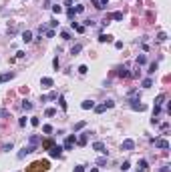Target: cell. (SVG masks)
I'll return each mask as SVG.
<instances>
[{"instance_id": "1", "label": "cell", "mask_w": 171, "mask_h": 172, "mask_svg": "<svg viewBox=\"0 0 171 172\" xmlns=\"http://www.w3.org/2000/svg\"><path fill=\"white\" fill-rule=\"evenodd\" d=\"M48 160H36V162H32L28 168H26V172H47L48 170Z\"/></svg>"}, {"instance_id": "2", "label": "cell", "mask_w": 171, "mask_h": 172, "mask_svg": "<svg viewBox=\"0 0 171 172\" xmlns=\"http://www.w3.org/2000/svg\"><path fill=\"white\" fill-rule=\"evenodd\" d=\"M113 106H115V102H113V100H105L103 104L95 106V112H97V114H101V112H105L107 108H113Z\"/></svg>"}, {"instance_id": "3", "label": "cell", "mask_w": 171, "mask_h": 172, "mask_svg": "<svg viewBox=\"0 0 171 172\" xmlns=\"http://www.w3.org/2000/svg\"><path fill=\"white\" fill-rule=\"evenodd\" d=\"M131 108H133V110H139V112H143V110H145L147 106H145V104H141L137 96H131Z\"/></svg>"}, {"instance_id": "4", "label": "cell", "mask_w": 171, "mask_h": 172, "mask_svg": "<svg viewBox=\"0 0 171 172\" xmlns=\"http://www.w3.org/2000/svg\"><path fill=\"white\" fill-rule=\"evenodd\" d=\"M75 142H77V136H75V134H69V136H67V140H64V146H62V150H73Z\"/></svg>"}, {"instance_id": "5", "label": "cell", "mask_w": 171, "mask_h": 172, "mask_svg": "<svg viewBox=\"0 0 171 172\" xmlns=\"http://www.w3.org/2000/svg\"><path fill=\"white\" fill-rule=\"evenodd\" d=\"M34 146H30V144H28V146H24L22 150H20V152H18V154H16V158H18V160H22L24 156H26V154H30V152H34Z\"/></svg>"}, {"instance_id": "6", "label": "cell", "mask_w": 171, "mask_h": 172, "mask_svg": "<svg viewBox=\"0 0 171 172\" xmlns=\"http://www.w3.org/2000/svg\"><path fill=\"white\" fill-rule=\"evenodd\" d=\"M151 142H155V146H157V148H161V150L169 148V142H167L165 138H157V140H151Z\"/></svg>"}, {"instance_id": "7", "label": "cell", "mask_w": 171, "mask_h": 172, "mask_svg": "<svg viewBox=\"0 0 171 172\" xmlns=\"http://www.w3.org/2000/svg\"><path fill=\"white\" fill-rule=\"evenodd\" d=\"M133 148H135V142H133L131 138L123 140V144H121V150H133Z\"/></svg>"}, {"instance_id": "8", "label": "cell", "mask_w": 171, "mask_h": 172, "mask_svg": "<svg viewBox=\"0 0 171 172\" xmlns=\"http://www.w3.org/2000/svg\"><path fill=\"white\" fill-rule=\"evenodd\" d=\"M93 150H97V152H103V154H107V150H105V144L99 142V140L93 144Z\"/></svg>"}, {"instance_id": "9", "label": "cell", "mask_w": 171, "mask_h": 172, "mask_svg": "<svg viewBox=\"0 0 171 172\" xmlns=\"http://www.w3.org/2000/svg\"><path fill=\"white\" fill-rule=\"evenodd\" d=\"M61 154H62V148H61V146H52V148H50V156H52V158H58Z\"/></svg>"}, {"instance_id": "10", "label": "cell", "mask_w": 171, "mask_h": 172, "mask_svg": "<svg viewBox=\"0 0 171 172\" xmlns=\"http://www.w3.org/2000/svg\"><path fill=\"white\" fill-rule=\"evenodd\" d=\"M89 134H91V132H83V134H81V138H77V142L81 144V146H85L87 140H89Z\"/></svg>"}, {"instance_id": "11", "label": "cell", "mask_w": 171, "mask_h": 172, "mask_svg": "<svg viewBox=\"0 0 171 172\" xmlns=\"http://www.w3.org/2000/svg\"><path fill=\"white\" fill-rule=\"evenodd\" d=\"M22 42H26V44H28V42H32V32L24 30V32H22Z\"/></svg>"}, {"instance_id": "12", "label": "cell", "mask_w": 171, "mask_h": 172, "mask_svg": "<svg viewBox=\"0 0 171 172\" xmlns=\"http://www.w3.org/2000/svg\"><path fill=\"white\" fill-rule=\"evenodd\" d=\"M81 108H83V110H91V108H95V102L93 100H85V102L81 104Z\"/></svg>"}, {"instance_id": "13", "label": "cell", "mask_w": 171, "mask_h": 172, "mask_svg": "<svg viewBox=\"0 0 171 172\" xmlns=\"http://www.w3.org/2000/svg\"><path fill=\"white\" fill-rule=\"evenodd\" d=\"M99 42H103V44H105V42H113V36H111V34H101V36H99Z\"/></svg>"}, {"instance_id": "14", "label": "cell", "mask_w": 171, "mask_h": 172, "mask_svg": "<svg viewBox=\"0 0 171 172\" xmlns=\"http://www.w3.org/2000/svg\"><path fill=\"white\" fill-rule=\"evenodd\" d=\"M28 144H30V146H34V148H36V146H38V136H36V134H32L30 138H28Z\"/></svg>"}, {"instance_id": "15", "label": "cell", "mask_w": 171, "mask_h": 172, "mask_svg": "<svg viewBox=\"0 0 171 172\" xmlns=\"http://www.w3.org/2000/svg\"><path fill=\"white\" fill-rule=\"evenodd\" d=\"M10 78H14V74L12 72H6V74H0V84L6 82V80H10Z\"/></svg>"}, {"instance_id": "16", "label": "cell", "mask_w": 171, "mask_h": 172, "mask_svg": "<svg viewBox=\"0 0 171 172\" xmlns=\"http://www.w3.org/2000/svg\"><path fill=\"white\" fill-rule=\"evenodd\" d=\"M22 110H26V112H30V110H32V102H30V100H22Z\"/></svg>"}, {"instance_id": "17", "label": "cell", "mask_w": 171, "mask_h": 172, "mask_svg": "<svg viewBox=\"0 0 171 172\" xmlns=\"http://www.w3.org/2000/svg\"><path fill=\"white\" fill-rule=\"evenodd\" d=\"M117 74L123 76V78H125V76H129V72H127V66H119V68H117Z\"/></svg>"}, {"instance_id": "18", "label": "cell", "mask_w": 171, "mask_h": 172, "mask_svg": "<svg viewBox=\"0 0 171 172\" xmlns=\"http://www.w3.org/2000/svg\"><path fill=\"white\" fill-rule=\"evenodd\" d=\"M52 86V78H42V88H50Z\"/></svg>"}, {"instance_id": "19", "label": "cell", "mask_w": 171, "mask_h": 172, "mask_svg": "<svg viewBox=\"0 0 171 172\" xmlns=\"http://www.w3.org/2000/svg\"><path fill=\"white\" fill-rule=\"evenodd\" d=\"M109 18H111V20H123V12H113Z\"/></svg>"}, {"instance_id": "20", "label": "cell", "mask_w": 171, "mask_h": 172, "mask_svg": "<svg viewBox=\"0 0 171 172\" xmlns=\"http://www.w3.org/2000/svg\"><path fill=\"white\" fill-rule=\"evenodd\" d=\"M145 62H147V58H145V54H139V56H137V66H143Z\"/></svg>"}, {"instance_id": "21", "label": "cell", "mask_w": 171, "mask_h": 172, "mask_svg": "<svg viewBox=\"0 0 171 172\" xmlns=\"http://www.w3.org/2000/svg\"><path fill=\"white\" fill-rule=\"evenodd\" d=\"M85 124H87L85 120H81V122H77V124L73 126V128H75V132H78V130H83V128H85Z\"/></svg>"}, {"instance_id": "22", "label": "cell", "mask_w": 171, "mask_h": 172, "mask_svg": "<svg viewBox=\"0 0 171 172\" xmlns=\"http://www.w3.org/2000/svg\"><path fill=\"white\" fill-rule=\"evenodd\" d=\"M81 50H83V44H75L73 48H70V54H78Z\"/></svg>"}, {"instance_id": "23", "label": "cell", "mask_w": 171, "mask_h": 172, "mask_svg": "<svg viewBox=\"0 0 171 172\" xmlns=\"http://www.w3.org/2000/svg\"><path fill=\"white\" fill-rule=\"evenodd\" d=\"M73 28L77 30L78 34H83V32H85V26H83V24H75V22H73Z\"/></svg>"}, {"instance_id": "24", "label": "cell", "mask_w": 171, "mask_h": 172, "mask_svg": "<svg viewBox=\"0 0 171 172\" xmlns=\"http://www.w3.org/2000/svg\"><path fill=\"white\" fill-rule=\"evenodd\" d=\"M147 72H149V74H155V72H157V62H151V64H149Z\"/></svg>"}, {"instance_id": "25", "label": "cell", "mask_w": 171, "mask_h": 172, "mask_svg": "<svg viewBox=\"0 0 171 172\" xmlns=\"http://www.w3.org/2000/svg\"><path fill=\"white\" fill-rule=\"evenodd\" d=\"M163 100H165V94H159V96L155 98V106H161V104H163Z\"/></svg>"}, {"instance_id": "26", "label": "cell", "mask_w": 171, "mask_h": 172, "mask_svg": "<svg viewBox=\"0 0 171 172\" xmlns=\"http://www.w3.org/2000/svg\"><path fill=\"white\" fill-rule=\"evenodd\" d=\"M151 86H153V80L151 78H145L143 80V88H151Z\"/></svg>"}, {"instance_id": "27", "label": "cell", "mask_w": 171, "mask_h": 172, "mask_svg": "<svg viewBox=\"0 0 171 172\" xmlns=\"http://www.w3.org/2000/svg\"><path fill=\"white\" fill-rule=\"evenodd\" d=\"M12 150V142H6V144H2V152H10Z\"/></svg>"}, {"instance_id": "28", "label": "cell", "mask_w": 171, "mask_h": 172, "mask_svg": "<svg viewBox=\"0 0 171 172\" xmlns=\"http://www.w3.org/2000/svg\"><path fill=\"white\" fill-rule=\"evenodd\" d=\"M157 40H159V42H165V40H167V34H165V32H159V34H157Z\"/></svg>"}, {"instance_id": "29", "label": "cell", "mask_w": 171, "mask_h": 172, "mask_svg": "<svg viewBox=\"0 0 171 172\" xmlns=\"http://www.w3.org/2000/svg\"><path fill=\"white\" fill-rule=\"evenodd\" d=\"M58 104H61L62 110H67V102H64V96H58Z\"/></svg>"}, {"instance_id": "30", "label": "cell", "mask_w": 171, "mask_h": 172, "mask_svg": "<svg viewBox=\"0 0 171 172\" xmlns=\"http://www.w3.org/2000/svg\"><path fill=\"white\" fill-rule=\"evenodd\" d=\"M87 72H89V68H87L85 64H81V66H78V74H87Z\"/></svg>"}, {"instance_id": "31", "label": "cell", "mask_w": 171, "mask_h": 172, "mask_svg": "<svg viewBox=\"0 0 171 172\" xmlns=\"http://www.w3.org/2000/svg\"><path fill=\"white\" fill-rule=\"evenodd\" d=\"M97 164H99V166H105V164H107V156H101L99 160H97Z\"/></svg>"}, {"instance_id": "32", "label": "cell", "mask_w": 171, "mask_h": 172, "mask_svg": "<svg viewBox=\"0 0 171 172\" xmlns=\"http://www.w3.org/2000/svg\"><path fill=\"white\" fill-rule=\"evenodd\" d=\"M52 12H55V14H61V12H62V6L55 4V6H52Z\"/></svg>"}, {"instance_id": "33", "label": "cell", "mask_w": 171, "mask_h": 172, "mask_svg": "<svg viewBox=\"0 0 171 172\" xmlns=\"http://www.w3.org/2000/svg\"><path fill=\"white\" fill-rule=\"evenodd\" d=\"M139 166H141V170H147V168H149L147 160H141V162H139Z\"/></svg>"}, {"instance_id": "34", "label": "cell", "mask_w": 171, "mask_h": 172, "mask_svg": "<svg viewBox=\"0 0 171 172\" xmlns=\"http://www.w3.org/2000/svg\"><path fill=\"white\" fill-rule=\"evenodd\" d=\"M44 34H47V38H55V30H44Z\"/></svg>"}, {"instance_id": "35", "label": "cell", "mask_w": 171, "mask_h": 172, "mask_svg": "<svg viewBox=\"0 0 171 172\" xmlns=\"http://www.w3.org/2000/svg\"><path fill=\"white\" fill-rule=\"evenodd\" d=\"M30 124H32V126H38V124H40V120L36 118V116H32V118H30Z\"/></svg>"}, {"instance_id": "36", "label": "cell", "mask_w": 171, "mask_h": 172, "mask_svg": "<svg viewBox=\"0 0 171 172\" xmlns=\"http://www.w3.org/2000/svg\"><path fill=\"white\" fill-rule=\"evenodd\" d=\"M61 36L64 38V40H70V32H67V30H62V32H61Z\"/></svg>"}, {"instance_id": "37", "label": "cell", "mask_w": 171, "mask_h": 172, "mask_svg": "<svg viewBox=\"0 0 171 172\" xmlns=\"http://www.w3.org/2000/svg\"><path fill=\"white\" fill-rule=\"evenodd\" d=\"M42 130H44L47 134H50V132H52V126H50V124H44V126H42Z\"/></svg>"}, {"instance_id": "38", "label": "cell", "mask_w": 171, "mask_h": 172, "mask_svg": "<svg viewBox=\"0 0 171 172\" xmlns=\"http://www.w3.org/2000/svg\"><path fill=\"white\" fill-rule=\"evenodd\" d=\"M129 168H131V164H129V162H123V164H121V170H125V172H127Z\"/></svg>"}, {"instance_id": "39", "label": "cell", "mask_w": 171, "mask_h": 172, "mask_svg": "<svg viewBox=\"0 0 171 172\" xmlns=\"http://www.w3.org/2000/svg\"><path fill=\"white\" fill-rule=\"evenodd\" d=\"M55 114H56L55 108H47V116H55Z\"/></svg>"}, {"instance_id": "40", "label": "cell", "mask_w": 171, "mask_h": 172, "mask_svg": "<svg viewBox=\"0 0 171 172\" xmlns=\"http://www.w3.org/2000/svg\"><path fill=\"white\" fill-rule=\"evenodd\" d=\"M52 66H55L56 70H58V66H61V60H58V58H55V60H52Z\"/></svg>"}, {"instance_id": "41", "label": "cell", "mask_w": 171, "mask_h": 172, "mask_svg": "<svg viewBox=\"0 0 171 172\" xmlns=\"http://www.w3.org/2000/svg\"><path fill=\"white\" fill-rule=\"evenodd\" d=\"M161 130H163V132H167V130H169V122H163V124H161Z\"/></svg>"}, {"instance_id": "42", "label": "cell", "mask_w": 171, "mask_h": 172, "mask_svg": "<svg viewBox=\"0 0 171 172\" xmlns=\"http://www.w3.org/2000/svg\"><path fill=\"white\" fill-rule=\"evenodd\" d=\"M52 146H55V142H52V140H47V142H44V148H52Z\"/></svg>"}, {"instance_id": "43", "label": "cell", "mask_w": 171, "mask_h": 172, "mask_svg": "<svg viewBox=\"0 0 171 172\" xmlns=\"http://www.w3.org/2000/svg\"><path fill=\"white\" fill-rule=\"evenodd\" d=\"M48 24H50V28H55V26H58V20H55V18H52V20H50Z\"/></svg>"}, {"instance_id": "44", "label": "cell", "mask_w": 171, "mask_h": 172, "mask_svg": "<svg viewBox=\"0 0 171 172\" xmlns=\"http://www.w3.org/2000/svg\"><path fill=\"white\" fill-rule=\"evenodd\" d=\"M75 14H77V12H75V8H69V18H73Z\"/></svg>"}, {"instance_id": "45", "label": "cell", "mask_w": 171, "mask_h": 172, "mask_svg": "<svg viewBox=\"0 0 171 172\" xmlns=\"http://www.w3.org/2000/svg\"><path fill=\"white\" fill-rule=\"evenodd\" d=\"M75 172H85V166H75Z\"/></svg>"}, {"instance_id": "46", "label": "cell", "mask_w": 171, "mask_h": 172, "mask_svg": "<svg viewBox=\"0 0 171 172\" xmlns=\"http://www.w3.org/2000/svg\"><path fill=\"white\" fill-rule=\"evenodd\" d=\"M107 2H109V0H101V2H99V4H101V8H105V6H107Z\"/></svg>"}, {"instance_id": "47", "label": "cell", "mask_w": 171, "mask_h": 172, "mask_svg": "<svg viewBox=\"0 0 171 172\" xmlns=\"http://www.w3.org/2000/svg\"><path fill=\"white\" fill-rule=\"evenodd\" d=\"M159 172H169V166H163V168H161Z\"/></svg>"}, {"instance_id": "48", "label": "cell", "mask_w": 171, "mask_h": 172, "mask_svg": "<svg viewBox=\"0 0 171 172\" xmlns=\"http://www.w3.org/2000/svg\"><path fill=\"white\" fill-rule=\"evenodd\" d=\"M91 172H99V170H97V168H91Z\"/></svg>"}, {"instance_id": "49", "label": "cell", "mask_w": 171, "mask_h": 172, "mask_svg": "<svg viewBox=\"0 0 171 172\" xmlns=\"http://www.w3.org/2000/svg\"><path fill=\"white\" fill-rule=\"evenodd\" d=\"M139 172H145V170H139Z\"/></svg>"}]
</instances>
